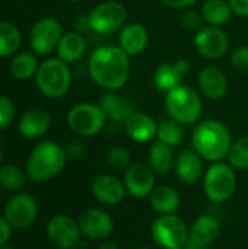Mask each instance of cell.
<instances>
[{"instance_id":"48","label":"cell","mask_w":248,"mask_h":249,"mask_svg":"<svg viewBox=\"0 0 248 249\" xmlns=\"http://www.w3.org/2000/svg\"><path fill=\"white\" fill-rule=\"evenodd\" d=\"M67 1H70V3H77V1H80V0H67Z\"/></svg>"},{"instance_id":"47","label":"cell","mask_w":248,"mask_h":249,"mask_svg":"<svg viewBox=\"0 0 248 249\" xmlns=\"http://www.w3.org/2000/svg\"><path fill=\"white\" fill-rule=\"evenodd\" d=\"M1 160H3V152L0 150V163H1Z\"/></svg>"},{"instance_id":"40","label":"cell","mask_w":248,"mask_h":249,"mask_svg":"<svg viewBox=\"0 0 248 249\" xmlns=\"http://www.w3.org/2000/svg\"><path fill=\"white\" fill-rule=\"evenodd\" d=\"M197 0H161L162 4H165L170 9H177V10H186L191 7Z\"/></svg>"},{"instance_id":"2","label":"cell","mask_w":248,"mask_h":249,"mask_svg":"<svg viewBox=\"0 0 248 249\" xmlns=\"http://www.w3.org/2000/svg\"><path fill=\"white\" fill-rule=\"evenodd\" d=\"M232 143L229 128L219 120L200 121L191 134V149L212 163L228 158Z\"/></svg>"},{"instance_id":"31","label":"cell","mask_w":248,"mask_h":249,"mask_svg":"<svg viewBox=\"0 0 248 249\" xmlns=\"http://www.w3.org/2000/svg\"><path fill=\"white\" fill-rule=\"evenodd\" d=\"M38 61L29 53H20L13 57L10 63V71L16 79L26 80L38 71Z\"/></svg>"},{"instance_id":"11","label":"cell","mask_w":248,"mask_h":249,"mask_svg":"<svg viewBox=\"0 0 248 249\" xmlns=\"http://www.w3.org/2000/svg\"><path fill=\"white\" fill-rule=\"evenodd\" d=\"M48 239L60 249H75L79 247L82 239V231L79 223L70 216L57 214L50 219L47 225Z\"/></svg>"},{"instance_id":"37","label":"cell","mask_w":248,"mask_h":249,"mask_svg":"<svg viewBox=\"0 0 248 249\" xmlns=\"http://www.w3.org/2000/svg\"><path fill=\"white\" fill-rule=\"evenodd\" d=\"M15 117V105L13 102L6 98L0 96V130L6 128Z\"/></svg>"},{"instance_id":"23","label":"cell","mask_w":248,"mask_h":249,"mask_svg":"<svg viewBox=\"0 0 248 249\" xmlns=\"http://www.w3.org/2000/svg\"><path fill=\"white\" fill-rule=\"evenodd\" d=\"M51 124V117L50 114L42 109V108H34L26 111L18 124V128L20 131V134L26 139H39L42 137Z\"/></svg>"},{"instance_id":"33","label":"cell","mask_w":248,"mask_h":249,"mask_svg":"<svg viewBox=\"0 0 248 249\" xmlns=\"http://www.w3.org/2000/svg\"><path fill=\"white\" fill-rule=\"evenodd\" d=\"M0 185L7 190H19L23 187V175L19 168L4 165L0 168Z\"/></svg>"},{"instance_id":"26","label":"cell","mask_w":248,"mask_h":249,"mask_svg":"<svg viewBox=\"0 0 248 249\" xmlns=\"http://www.w3.org/2000/svg\"><path fill=\"white\" fill-rule=\"evenodd\" d=\"M86 51V41L80 32H67L63 34L58 47L57 54L58 58L66 63H75L79 61Z\"/></svg>"},{"instance_id":"17","label":"cell","mask_w":248,"mask_h":249,"mask_svg":"<svg viewBox=\"0 0 248 249\" xmlns=\"http://www.w3.org/2000/svg\"><path fill=\"white\" fill-rule=\"evenodd\" d=\"M174 171L178 179L186 185H196L205 175L203 159L193 149H186L175 158Z\"/></svg>"},{"instance_id":"12","label":"cell","mask_w":248,"mask_h":249,"mask_svg":"<svg viewBox=\"0 0 248 249\" xmlns=\"http://www.w3.org/2000/svg\"><path fill=\"white\" fill-rule=\"evenodd\" d=\"M63 36L61 25L54 18H44L38 20L31 31V47L37 54H48L57 50Z\"/></svg>"},{"instance_id":"27","label":"cell","mask_w":248,"mask_h":249,"mask_svg":"<svg viewBox=\"0 0 248 249\" xmlns=\"http://www.w3.org/2000/svg\"><path fill=\"white\" fill-rule=\"evenodd\" d=\"M202 18L208 25L222 26L231 20L234 12L227 0H206L202 6Z\"/></svg>"},{"instance_id":"10","label":"cell","mask_w":248,"mask_h":249,"mask_svg":"<svg viewBox=\"0 0 248 249\" xmlns=\"http://www.w3.org/2000/svg\"><path fill=\"white\" fill-rule=\"evenodd\" d=\"M194 48L205 58L219 60L227 54L229 48V39L219 26L206 25L196 32Z\"/></svg>"},{"instance_id":"16","label":"cell","mask_w":248,"mask_h":249,"mask_svg":"<svg viewBox=\"0 0 248 249\" xmlns=\"http://www.w3.org/2000/svg\"><path fill=\"white\" fill-rule=\"evenodd\" d=\"M92 194L99 203L105 206H117L124 200L127 191L123 179L117 178L115 175L104 174L94 179Z\"/></svg>"},{"instance_id":"3","label":"cell","mask_w":248,"mask_h":249,"mask_svg":"<svg viewBox=\"0 0 248 249\" xmlns=\"http://www.w3.org/2000/svg\"><path fill=\"white\" fill-rule=\"evenodd\" d=\"M67 153L56 142H41L26 162V175L34 182H45L57 177L66 166Z\"/></svg>"},{"instance_id":"19","label":"cell","mask_w":248,"mask_h":249,"mask_svg":"<svg viewBox=\"0 0 248 249\" xmlns=\"http://www.w3.org/2000/svg\"><path fill=\"white\" fill-rule=\"evenodd\" d=\"M197 85H199L200 93L212 101H218V99L224 98L228 90L227 74L213 66L205 67L199 73Z\"/></svg>"},{"instance_id":"46","label":"cell","mask_w":248,"mask_h":249,"mask_svg":"<svg viewBox=\"0 0 248 249\" xmlns=\"http://www.w3.org/2000/svg\"><path fill=\"white\" fill-rule=\"evenodd\" d=\"M0 249H15V248H12V247H6V245H4V247H0Z\"/></svg>"},{"instance_id":"49","label":"cell","mask_w":248,"mask_h":249,"mask_svg":"<svg viewBox=\"0 0 248 249\" xmlns=\"http://www.w3.org/2000/svg\"><path fill=\"white\" fill-rule=\"evenodd\" d=\"M136 249H151V248H146V247H140V248H136Z\"/></svg>"},{"instance_id":"21","label":"cell","mask_w":248,"mask_h":249,"mask_svg":"<svg viewBox=\"0 0 248 249\" xmlns=\"http://www.w3.org/2000/svg\"><path fill=\"white\" fill-rule=\"evenodd\" d=\"M222 226L221 222L212 214L199 216L193 225L189 228V239L193 244L209 247L212 245L221 235Z\"/></svg>"},{"instance_id":"18","label":"cell","mask_w":248,"mask_h":249,"mask_svg":"<svg viewBox=\"0 0 248 249\" xmlns=\"http://www.w3.org/2000/svg\"><path fill=\"white\" fill-rule=\"evenodd\" d=\"M126 134L136 143H148L156 137L158 124L156 121L146 112L134 111L124 123H123Z\"/></svg>"},{"instance_id":"8","label":"cell","mask_w":248,"mask_h":249,"mask_svg":"<svg viewBox=\"0 0 248 249\" xmlns=\"http://www.w3.org/2000/svg\"><path fill=\"white\" fill-rule=\"evenodd\" d=\"M151 235L159 248H183L189 239V228L177 214H161L153 220Z\"/></svg>"},{"instance_id":"22","label":"cell","mask_w":248,"mask_h":249,"mask_svg":"<svg viewBox=\"0 0 248 249\" xmlns=\"http://www.w3.org/2000/svg\"><path fill=\"white\" fill-rule=\"evenodd\" d=\"M149 42V34L142 23L132 22L124 25L120 29L118 35V47L127 55H137L145 51Z\"/></svg>"},{"instance_id":"15","label":"cell","mask_w":248,"mask_h":249,"mask_svg":"<svg viewBox=\"0 0 248 249\" xmlns=\"http://www.w3.org/2000/svg\"><path fill=\"white\" fill-rule=\"evenodd\" d=\"M79 228L82 233L94 241H104L114 232L113 217L101 209H88L79 217Z\"/></svg>"},{"instance_id":"34","label":"cell","mask_w":248,"mask_h":249,"mask_svg":"<svg viewBox=\"0 0 248 249\" xmlns=\"http://www.w3.org/2000/svg\"><path fill=\"white\" fill-rule=\"evenodd\" d=\"M107 162L114 171H126L132 165V158L124 147L115 146L107 152Z\"/></svg>"},{"instance_id":"25","label":"cell","mask_w":248,"mask_h":249,"mask_svg":"<svg viewBox=\"0 0 248 249\" xmlns=\"http://www.w3.org/2000/svg\"><path fill=\"white\" fill-rule=\"evenodd\" d=\"M148 163L158 175H167L174 169L175 156L172 147L156 140L151 144L148 153Z\"/></svg>"},{"instance_id":"38","label":"cell","mask_w":248,"mask_h":249,"mask_svg":"<svg viewBox=\"0 0 248 249\" xmlns=\"http://www.w3.org/2000/svg\"><path fill=\"white\" fill-rule=\"evenodd\" d=\"M85 152H86L85 144H83L82 142H77V140H76V142H72V143L67 146V149H66L67 156H69V158H73V159H80V158H83Z\"/></svg>"},{"instance_id":"42","label":"cell","mask_w":248,"mask_h":249,"mask_svg":"<svg viewBox=\"0 0 248 249\" xmlns=\"http://www.w3.org/2000/svg\"><path fill=\"white\" fill-rule=\"evenodd\" d=\"M75 28L77 32H89L92 31L91 28V20H89V15H79L76 19H75Z\"/></svg>"},{"instance_id":"45","label":"cell","mask_w":248,"mask_h":249,"mask_svg":"<svg viewBox=\"0 0 248 249\" xmlns=\"http://www.w3.org/2000/svg\"><path fill=\"white\" fill-rule=\"evenodd\" d=\"M184 249H209V247L197 245V244H193V242L187 241V242H186V245H184Z\"/></svg>"},{"instance_id":"7","label":"cell","mask_w":248,"mask_h":249,"mask_svg":"<svg viewBox=\"0 0 248 249\" xmlns=\"http://www.w3.org/2000/svg\"><path fill=\"white\" fill-rule=\"evenodd\" d=\"M107 115L96 104L83 102L75 105L67 114L69 128L80 137H92L99 134L107 124Z\"/></svg>"},{"instance_id":"29","label":"cell","mask_w":248,"mask_h":249,"mask_svg":"<svg viewBox=\"0 0 248 249\" xmlns=\"http://www.w3.org/2000/svg\"><path fill=\"white\" fill-rule=\"evenodd\" d=\"M186 125H183L181 123L168 118L164 120L158 124V131H156V139L171 147H175L178 144L183 143L184 137H186Z\"/></svg>"},{"instance_id":"32","label":"cell","mask_w":248,"mask_h":249,"mask_svg":"<svg viewBox=\"0 0 248 249\" xmlns=\"http://www.w3.org/2000/svg\"><path fill=\"white\" fill-rule=\"evenodd\" d=\"M228 162L235 171L248 169V136L235 140L228 153Z\"/></svg>"},{"instance_id":"41","label":"cell","mask_w":248,"mask_h":249,"mask_svg":"<svg viewBox=\"0 0 248 249\" xmlns=\"http://www.w3.org/2000/svg\"><path fill=\"white\" fill-rule=\"evenodd\" d=\"M12 235V226L6 217H0V247H4Z\"/></svg>"},{"instance_id":"4","label":"cell","mask_w":248,"mask_h":249,"mask_svg":"<svg viewBox=\"0 0 248 249\" xmlns=\"http://www.w3.org/2000/svg\"><path fill=\"white\" fill-rule=\"evenodd\" d=\"M165 108L168 115L183 125L196 124L203 109L200 95L186 85H180L165 93Z\"/></svg>"},{"instance_id":"36","label":"cell","mask_w":248,"mask_h":249,"mask_svg":"<svg viewBox=\"0 0 248 249\" xmlns=\"http://www.w3.org/2000/svg\"><path fill=\"white\" fill-rule=\"evenodd\" d=\"M231 66L238 71H248V45H240L229 58Z\"/></svg>"},{"instance_id":"6","label":"cell","mask_w":248,"mask_h":249,"mask_svg":"<svg viewBox=\"0 0 248 249\" xmlns=\"http://www.w3.org/2000/svg\"><path fill=\"white\" fill-rule=\"evenodd\" d=\"M72 83L67 63L60 58L45 60L37 71V86L47 98H61Z\"/></svg>"},{"instance_id":"24","label":"cell","mask_w":248,"mask_h":249,"mask_svg":"<svg viewBox=\"0 0 248 249\" xmlns=\"http://www.w3.org/2000/svg\"><path fill=\"white\" fill-rule=\"evenodd\" d=\"M151 207L155 210L159 216L161 214H175V212L181 206L180 194L175 188L168 185L155 187L153 191L149 196Z\"/></svg>"},{"instance_id":"20","label":"cell","mask_w":248,"mask_h":249,"mask_svg":"<svg viewBox=\"0 0 248 249\" xmlns=\"http://www.w3.org/2000/svg\"><path fill=\"white\" fill-rule=\"evenodd\" d=\"M98 105L113 123H124L136 111L134 102L120 96L117 90H105V93L101 95Z\"/></svg>"},{"instance_id":"30","label":"cell","mask_w":248,"mask_h":249,"mask_svg":"<svg viewBox=\"0 0 248 249\" xmlns=\"http://www.w3.org/2000/svg\"><path fill=\"white\" fill-rule=\"evenodd\" d=\"M20 44L19 29L10 23L0 20V58L12 55Z\"/></svg>"},{"instance_id":"14","label":"cell","mask_w":248,"mask_h":249,"mask_svg":"<svg viewBox=\"0 0 248 249\" xmlns=\"http://www.w3.org/2000/svg\"><path fill=\"white\" fill-rule=\"evenodd\" d=\"M38 207L34 197L19 193L9 200L4 207V217L15 229H25L31 226L37 217Z\"/></svg>"},{"instance_id":"9","label":"cell","mask_w":248,"mask_h":249,"mask_svg":"<svg viewBox=\"0 0 248 249\" xmlns=\"http://www.w3.org/2000/svg\"><path fill=\"white\" fill-rule=\"evenodd\" d=\"M92 32L110 35L120 31L127 20V9L120 1H104L95 6L89 13Z\"/></svg>"},{"instance_id":"13","label":"cell","mask_w":248,"mask_h":249,"mask_svg":"<svg viewBox=\"0 0 248 249\" xmlns=\"http://www.w3.org/2000/svg\"><path fill=\"white\" fill-rule=\"evenodd\" d=\"M123 182L127 194L134 198H145L155 188V172L149 163L134 162L124 171Z\"/></svg>"},{"instance_id":"1","label":"cell","mask_w":248,"mask_h":249,"mask_svg":"<svg viewBox=\"0 0 248 249\" xmlns=\"http://www.w3.org/2000/svg\"><path fill=\"white\" fill-rule=\"evenodd\" d=\"M130 55L118 45L98 47L89 57L91 79L105 90L121 89L130 77Z\"/></svg>"},{"instance_id":"39","label":"cell","mask_w":248,"mask_h":249,"mask_svg":"<svg viewBox=\"0 0 248 249\" xmlns=\"http://www.w3.org/2000/svg\"><path fill=\"white\" fill-rule=\"evenodd\" d=\"M234 15L240 18H248V0H228Z\"/></svg>"},{"instance_id":"35","label":"cell","mask_w":248,"mask_h":249,"mask_svg":"<svg viewBox=\"0 0 248 249\" xmlns=\"http://www.w3.org/2000/svg\"><path fill=\"white\" fill-rule=\"evenodd\" d=\"M205 20L202 18V13L197 12V10H189L186 9L181 15V25L184 29H189V31H199L203 25Z\"/></svg>"},{"instance_id":"28","label":"cell","mask_w":248,"mask_h":249,"mask_svg":"<svg viewBox=\"0 0 248 249\" xmlns=\"http://www.w3.org/2000/svg\"><path fill=\"white\" fill-rule=\"evenodd\" d=\"M184 77L186 76L181 74V71L177 69L175 63H164L156 69V71L153 74V83L158 90L168 93L170 90L180 86Z\"/></svg>"},{"instance_id":"43","label":"cell","mask_w":248,"mask_h":249,"mask_svg":"<svg viewBox=\"0 0 248 249\" xmlns=\"http://www.w3.org/2000/svg\"><path fill=\"white\" fill-rule=\"evenodd\" d=\"M175 66H177V69L181 71V74H187L189 73V70H190V63L186 60V58H178L177 61H175Z\"/></svg>"},{"instance_id":"5","label":"cell","mask_w":248,"mask_h":249,"mask_svg":"<svg viewBox=\"0 0 248 249\" xmlns=\"http://www.w3.org/2000/svg\"><path fill=\"white\" fill-rule=\"evenodd\" d=\"M237 188L235 169L224 160L212 163L203 175V190L213 203H224L232 197Z\"/></svg>"},{"instance_id":"44","label":"cell","mask_w":248,"mask_h":249,"mask_svg":"<svg viewBox=\"0 0 248 249\" xmlns=\"http://www.w3.org/2000/svg\"><path fill=\"white\" fill-rule=\"evenodd\" d=\"M99 249H120V247L115 244V242H111V241H107V242H104Z\"/></svg>"},{"instance_id":"50","label":"cell","mask_w":248,"mask_h":249,"mask_svg":"<svg viewBox=\"0 0 248 249\" xmlns=\"http://www.w3.org/2000/svg\"><path fill=\"white\" fill-rule=\"evenodd\" d=\"M175 249H184V247H183V248H175Z\"/></svg>"}]
</instances>
